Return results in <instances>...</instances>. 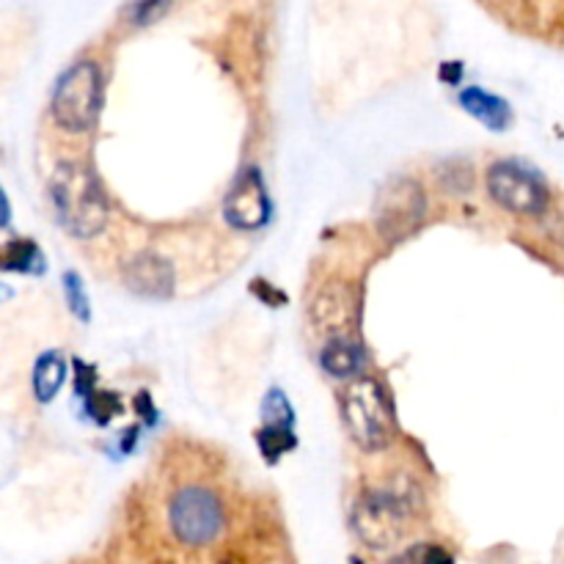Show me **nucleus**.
<instances>
[{"mask_svg": "<svg viewBox=\"0 0 564 564\" xmlns=\"http://www.w3.org/2000/svg\"><path fill=\"white\" fill-rule=\"evenodd\" d=\"M169 3L171 0H135L130 20L138 22V25H147V22L158 20V17L169 9Z\"/></svg>", "mask_w": 564, "mask_h": 564, "instance_id": "18", "label": "nucleus"}, {"mask_svg": "<svg viewBox=\"0 0 564 564\" xmlns=\"http://www.w3.org/2000/svg\"><path fill=\"white\" fill-rule=\"evenodd\" d=\"M66 380V361L58 352H44L33 369V389H36L39 402H50Z\"/></svg>", "mask_w": 564, "mask_h": 564, "instance_id": "13", "label": "nucleus"}, {"mask_svg": "<svg viewBox=\"0 0 564 564\" xmlns=\"http://www.w3.org/2000/svg\"><path fill=\"white\" fill-rule=\"evenodd\" d=\"M488 193L499 207L516 215H540L549 209V187L543 176L512 160H499L490 165Z\"/></svg>", "mask_w": 564, "mask_h": 564, "instance_id": "6", "label": "nucleus"}, {"mask_svg": "<svg viewBox=\"0 0 564 564\" xmlns=\"http://www.w3.org/2000/svg\"><path fill=\"white\" fill-rule=\"evenodd\" d=\"M127 290L152 301H165L174 295V268L158 253H138L121 268Z\"/></svg>", "mask_w": 564, "mask_h": 564, "instance_id": "9", "label": "nucleus"}, {"mask_svg": "<svg viewBox=\"0 0 564 564\" xmlns=\"http://www.w3.org/2000/svg\"><path fill=\"white\" fill-rule=\"evenodd\" d=\"M259 444H262V452L270 457V460H275V457L284 455L286 449H292L295 446V435H292V424H270L262 430V435H259Z\"/></svg>", "mask_w": 564, "mask_h": 564, "instance_id": "15", "label": "nucleus"}, {"mask_svg": "<svg viewBox=\"0 0 564 564\" xmlns=\"http://www.w3.org/2000/svg\"><path fill=\"white\" fill-rule=\"evenodd\" d=\"M424 220V193L413 180H394L378 196V229L386 240L411 237Z\"/></svg>", "mask_w": 564, "mask_h": 564, "instance_id": "7", "label": "nucleus"}, {"mask_svg": "<svg viewBox=\"0 0 564 564\" xmlns=\"http://www.w3.org/2000/svg\"><path fill=\"white\" fill-rule=\"evenodd\" d=\"M400 560H452L449 554H446V551H441V549H430V545H416V549H411V551H405V554H400Z\"/></svg>", "mask_w": 564, "mask_h": 564, "instance_id": "19", "label": "nucleus"}, {"mask_svg": "<svg viewBox=\"0 0 564 564\" xmlns=\"http://www.w3.org/2000/svg\"><path fill=\"white\" fill-rule=\"evenodd\" d=\"M169 527L187 549L213 545L226 529V510L218 494L204 485H185L169 501Z\"/></svg>", "mask_w": 564, "mask_h": 564, "instance_id": "3", "label": "nucleus"}, {"mask_svg": "<svg viewBox=\"0 0 564 564\" xmlns=\"http://www.w3.org/2000/svg\"><path fill=\"white\" fill-rule=\"evenodd\" d=\"M3 268L17 270V273H42L44 262L42 253H39V248L31 240H14L6 246Z\"/></svg>", "mask_w": 564, "mask_h": 564, "instance_id": "14", "label": "nucleus"}, {"mask_svg": "<svg viewBox=\"0 0 564 564\" xmlns=\"http://www.w3.org/2000/svg\"><path fill=\"white\" fill-rule=\"evenodd\" d=\"M460 105L474 116V119L488 124L490 130H507L512 121L510 105L501 97H496V94L485 91V88H466V91L460 94Z\"/></svg>", "mask_w": 564, "mask_h": 564, "instance_id": "10", "label": "nucleus"}, {"mask_svg": "<svg viewBox=\"0 0 564 564\" xmlns=\"http://www.w3.org/2000/svg\"><path fill=\"white\" fill-rule=\"evenodd\" d=\"M323 369L334 378H352L364 367V350L356 339H330L319 352Z\"/></svg>", "mask_w": 564, "mask_h": 564, "instance_id": "12", "label": "nucleus"}, {"mask_svg": "<svg viewBox=\"0 0 564 564\" xmlns=\"http://www.w3.org/2000/svg\"><path fill=\"white\" fill-rule=\"evenodd\" d=\"M314 323L325 330H339L352 317V297L341 284L328 286L314 303Z\"/></svg>", "mask_w": 564, "mask_h": 564, "instance_id": "11", "label": "nucleus"}, {"mask_svg": "<svg viewBox=\"0 0 564 564\" xmlns=\"http://www.w3.org/2000/svg\"><path fill=\"white\" fill-rule=\"evenodd\" d=\"M405 499L389 494V490H375V494L364 496V499H358L356 510H352V529H356L358 540L367 549H391L405 534Z\"/></svg>", "mask_w": 564, "mask_h": 564, "instance_id": "5", "label": "nucleus"}, {"mask_svg": "<svg viewBox=\"0 0 564 564\" xmlns=\"http://www.w3.org/2000/svg\"><path fill=\"white\" fill-rule=\"evenodd\" d=\"M99 105H102V75H99L97 64L80 61L61 75L53 91V116L64 130H91Z\"/></svg>", "mask_w": 564, "mask_h": 564, "instance_id": "4", "label": "nucleus"}, {"mask_svg": "<svg viewBox=\"0 0 564 564\" xmlns=\"http://www.w3.org/2000/svg\"><path fill=\"white\" fill-rule=\"evenodd\" d=\"M224 218L231 229L240 231H257L268 224L270 202L259 169H246V174L231 185L224 202Z\"/></svg>", "mask_w": 564, "mask_h": 564, "instance_id": "8", "label": "nucleus"}, {"mask_svg": "<svg viewBox=\"0 0 564 564\" xmlns=\"http://www.w3.org/2000/svg\"><path fill=\"white\" fill-rule=\"evenodd\" d=\"M264 419L270 424H292V411H290V400L281 394L279 389H273L264 400Z\"/></svg>", "mask_w": 564, "mask_h": 564, "instance_id": "17", "label": "nucleus"}, {"mask_svg": "<svg viewBox=\"0 0 564 564\" xmlns=\"http://www.w3.org/2000/svg\"><path fill=\"white\" fill-rule=\"evenodd\" d=\"M64 290H66V301H69V308L83 319V323H86V319L91 317V312H88V301L86 295H83V284L80 279H77V273L64 275Z\"/></svg>", "mask_w": 564, "mask_h": 564, "instance_id": "16", "label": "nucleus"}, {"mask_svg": "<svg viewBox=\"0 0 564 564\" xmlns=\"http://www.w3.org/2000/svg\"><path fill=\"white\" fill-rule=\"evenodd\" d=\"M50 198L61 226L80 240L99 235L108 224L105 193L86 165L61 163L50 180Z\"/></svg>", "mask_w": 564, "mask_h": 564, "instance_id": "1", "label": "nucleus"}, {"mask_svg": "<svg viewBox=\"0 0 564 564\" xmlns=\"http://www.w3.org/2000/svg\"><path fill=\"white\" fill-rule=\"evenodd\" d=\"M341 419L356 438V444L367 452L386 449L394 433L389 397L378 380H352L339 394Z\"/></svg>", "mask_w": 564, "mask_h": 564, "instance_id": "2", "label": "nucleus"}]
</instances>
